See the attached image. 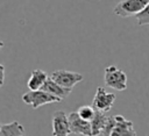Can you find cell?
Returning <instances> with one entry per match:
<instances>
[{"mask_svg":"<svg viewBox=\"0 0 149 136\" xmlns=\"http://www.w3.org/2000/svg\"><path fill=\"white\" fill-rule=\"evenodd\" d=\"M22 100L24 103L30 105L34 109L40 108L43 105L47 103H54V102H59L62 99L59 96H56L42 88L40 90H29L28 92L22 94Z\"/></svg>","mask_w":149,"mask_h":136,"instance_id":"obj_1","label":"cell"},{"mask_svg":"<svg viewBox=\"0 0 149 136\" xmlns=\"http://www.w3.org/2000/svg\"><path fill=\"white\" fill-rule=\"evenodd\" d=\"M104 81L107 87L116 91H125L127 88V74L115 65H109L105 69Z\"/></svg>","mask_w":149,"mask_h":136,"instance_id":"obj_2","label":"cell"},{"mask_svg":"<svg viewBox=\"0 0 149 136\" xmlns=\"http://www.w3.org/2000/svg\"><path fill=\"white\" fill-rule=\"evenodd\" d=\"M149 0H120L113 9V14L121 17H129L139 14L148 5Z\"/></svg>","mask_w":149,"mask_h":136,"instance_id":"obj_3","label":"cell"},{"mask_svg":"<svg viewBox=\"0 0 149 136\" xmlns=\"http://www.w3.org/2000/svg\"><path fill=\"white\" fill-rule=\"evenodd\" d=\"M50 77L58 83L59 85L68 87V88H73L78 83L83 81L84 76L81 73L78 72H73V71H68V70H57L54 71Z\"/></svg>","mask_w":149,"mask_h":136,"instance_id":"obj_4","label":"cell"},{"mask_svg":"<svg viewBox=\"0 0 149 136\" xmlns=\"http://www.w3.org/2000/svg\"><path fill=\"white\" fill-rule=\"evenodd\" d=\"M115 98L116 96L114 93H108V92H106V90L104 87L98 86L94 98H93V101H92V106L95 109H99L102 112H108L113 107Z\"/></svg>","mask_w":149,"mask_h":136,"instance_id":"obj_5","label":"cell"},{"mask_svg":"<svg viewBox=\"0 0 149 136\" xmlns=\"http://www.w3.org/2000/svg\"><path fill=\"white\" fill-rule=\"evenodd\" d=\"M51 126H52V135L55 136H63L71 134L69 115L64 110H56L52 114Z\"/></svg>","mask_w":149,"mask_h":136,"instance_id":"obj_6","label":"cell"},{"mask_svg":"<svg viewBox=\"0 0 149 136\" xmlns=\"http://www.w3.org/2000/svg\"><path fill=\"white\" fill-rule=\"evenodd\" d=\"M69 121H70V129L71 134L74 135H92V126L90 121L84 120L78 112H71L69 114Z\"/></svg>","mask_w":149,"mask_h":136,"instance_id":"obj_7","label":"cell"},{"mask_svg":"<svg viewBox=\"0 0 149 136\" xmlns=\"http://www.w3.org/2000/svg\"><path fill=\"white\" fill-rule=\"evenodd\" d=\"M42 90H44V91H47V92H49V93H51L56 96H59L62 100L68 98L70 95V93L72 92V88H68V87H64V86L59 85L51 77H49L47 79V81L42 86Z\"/></svg>","mask_w":149,"mask_h":136,"instance_id":"obj_8","label":"cell"},{"mask_svg":"<svg viewBox=\"0 0 149 136\" xmlns=\"http://www.w3.org/2000/svg\"><path fill=\"white\" fill-rule=\"evenodd\" d=\"M116 119V124L115 128L112 131V135H136V131L134 129L133 122L129 120H126L125 116L122 115H115Z\"/></svg>","mask_w":149,"mask_h":136,"instance_id":"obj_9","label":"cell"},{"mask_svg":"<svg viewBox=\"0 0 149 136\" xmlns=\"http://www.w3.org/2000/svg\"><path fill=\"white\" fill-rule=\"evenodd\" d=\"M48 78H49V76L43 70H33L30 77L28 79L27 86L29 90H40V88H42V86L44 85V83L47 81Z\"/></svg>","mask_w":149,"mask_h":136,"instance_id":"obj_10","label":"cell"},{"mask_svg":"<svg viewBox=\"0 0 149 136\" xmlns=\"http://www.w3.org/2000/svg\"><path fill=\"white\" fill-rule=\"evenodd\" d=\"M24 128L17 121H13L9 123H1L0 124V136H21L24 135Z\"/></svg>","mask_w":149,"mask_h":136,"instance_id":"obj_11","label":"cell"},{"mask_svg":"<svg viewBox=\"0 0 149 136\" xmlns=\"http://www.w3.org/2000/svg\"><path fill=\"white\" fill-rule=\"evenodd\" d=\"M106 112L95 109L94 117L91 120V126H92V135H101V131L106 124L108 115L105 114Z\"/></svg>","mask_w":149,"mask_h":136,"instance_id":"obj_12","label":"cell"},{"mask_svg":"<svg viewBox=\"0 0 149 136\" xmlns=\"http://www.w3.org/2000/svg\"><path fill=\"white\" fill-rule=\"evenodd\" d=\"M78 114L86 121H90L94 117V114H95V108L93 106H88V105H85V106H80L79 109L77 110Z\"/></svg>","mask_w":149,"mask_h":136,"instance_id":"obj_13","label":"cell"},{"mask_svg":"<svg viewBox=\"0 0 149 136\" xmlns=\"http://www.w3.org/2000/svg\"><path fill=\"white\" fill-rule=\"evenodd\" d=\"M135 16H136V20H137L139 26H147V24H149V2L144 7V9L141 10Z\"/></svg>","mask_w":149,"mask_h":136,"instance_id":"obj_14","label":"cell"},{"mask_svg":"<svg viewBox=\"0 0 149 136\" xmlns=\"http://www.w3.org/2000/svg\"><path fill=\"white\" fill-rule=\"evenodd\" d=\"M115 124H116L115 115H114V116H109V115H108L107 121H106V124H105V127H104V129H102V131H101V135H106V136L112 135V131H113V129L115 128Z\"/></svg>","mask_w":149,"mask_h":136,"instance_id":"obj_15","label":"cell"},{"mask_svg":"<svg viewBox=\"0 0 149 136\" xmlns=\"http://www.w3.org/2000/svg\"><path fill=\"white\" fill-rule=\"evenodd\" d=\"M1 73H2V79H1V85H2L3 80H5V67H3V65H1Z\"/></svg>","mask_w":149,"mask_h":136,"instance_id":"obj_16","label":"cell"}]
</instances>
